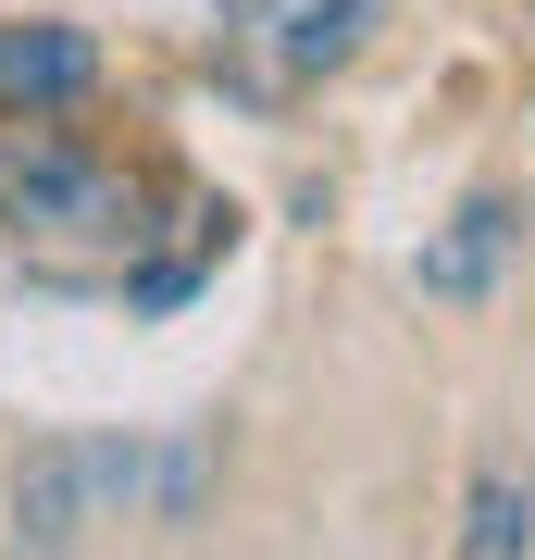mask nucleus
I'll return each instance as SVG.
<instances>
[{
    "label": "nucleus",
    "mask_w": 535,
    "mask_h": 560,
    "mask_svg": "<svg viewBox=\"0 0 535 560\" xmlns=\"http://www.w3.org/2000/svg\"><path fill=\"white\" fill-rule=\"evenodd\" d=\"M150 187L125 175L113 150L62 138V125H0V237H13L38 275L88 287V275H138L150 261Z\"/></svg>",
    "instance_id": "1"
},
{
    "label": "nucleus",
    "mask_w": 535,
    "mask_h": 560,
    "mask_svg": "<svg viewBox=\"0 0 535 560\" xmlns=\"http://www.w3.org/2000/svg\"><path fill=\"white\" fill-rule=\"evenodd\" d=\"M162 460L175 448H138V436H50V448H25V474H13V548L62 560L100 511L162 499Z\"/></svg>",
    "instance_id": "2"
},
{
    "label": "nucleus",
    "mask_w": 535,
    "mask_h": 560,
    "mask_svg": "<svg viewBox=\"0 0 535 560\" xmlns=\"http://www.w3.org/2000/svg\"><path fill=\"white\" fill-rule=\"evenodd\" d=\"M523 249V200H498V187H474L437 237H423V261H411V287L423 300H449V312H474L486 287H498V261Z\"/></svg>",
    "instance_id": "3"
},
{
    "label": "nucleus",
    "mask_w": 535,
    "mask_h": 560,
    "mask_svg": "<svg viewBox=\"0 0 535 560\" xmlns=\"http://www.w3.org/2000/svg\"><path fill=\"white\" fill-rule=\"evenodd\" d=\"M361 25H374V0H261L249 13V62L275 88H312V75H337L361 50Z\"/></svg>",
    "instance_id": "4"
},
{
    "label": "nucleus",
    "mask_w": 535,
    "mask_h": 560,
    "mask_svg": "<svg viewBox=\"0 0 535 560\" xmlns=\"http://www.w3.org/2000/svg\"><path fill=\"white\" fill-rule=\"evenodd\" d=\"M100 50L75 25H0V101H88Z\"/></svg>",
    "instance_id": "5"
},
{
    "label": "nucleus",
    "mask_w": 535,
    "mask_h": 560,
    "mask_svg": "<svg viewBox=\"0 0 535 560\" xmlns=\"http://www.w3.org/2000/svg\"><path fill=\"white\" fill-rule=\"evenodd\" d=\"M461 560H535V474L486 460L474 499H461Z\"/></svg>",
    "instance_id": "6"
}]
</instances>
